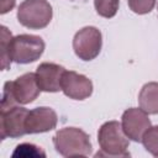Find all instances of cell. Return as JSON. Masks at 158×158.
I'll list each match as a JSON object with an SVG mask.
<instances>
[{
    "mask_svg": "<svg viewBox=\"0 0 158 158\" xmlns=\"http://www.w3.org/2000/svg\"><path fill=\"white\" fill-rule=\"evenodd\" d=\"M52 6L47 0H25L17 10L19 22L31 30L44 28L52 20Z\"/></svg>",
    "mask_w": 158,
    "mask_h": 158,
    "instance_id": "obj_4",
    "label": "cell"
},
{
    "mask_svg": "<svg viewBox=\"0 0 158 158\" xmlns=\"http://www.w3.org/2000/svg\"><path fill=\"white\" fill-rule=\"evenodd\" d=\"M28 110L21 106H11L9 109H2L0 114V133L1 139L6 137L19 138L26 135L25 120Z\"/></svg>",
    "mask_w": 158,
    "mask_h": 158,
    "instance_id": "obj_7",
    "label": "cell"
},
{
    "mask_svg": "<svg viewBox=\"0 0 158 158\" xmlns=\"http://www.w3.org/2000/svg\"><path fill=\"white\" fill-rule=\"evenodd\" d=\"M101 32L94 26H86L79 30L73 38V49L81 60H93L101 51Z\"/></svg>",
    "mask_w": 158,
    "mask_h": 158,
    "instance_id": "obj_6",
    "label": "cell"
},
{
    "mask_svg": "<svg viewBox=\"0 0 158 158\" xmlns=\"http://www.w3.org/2000/svg\"><path fill=\"white\" fill-rule=\"evenodd\" d=\"M121 126L130 139L141 142L144 132L151 127V120L148 114L141 107H131L122 114Z\"/></svg>",
    "mask_w": 158,
    "mask_h": 158,
    "instance_id": "obj_8",
    "label": "cell"
},
{
    "mask_svg": "<svg viewBox=\"0 0 158 158\" xmlns=\"http://www.w3.org/2000/svg\"><path fill=\"white\" fill-rule=\"evenodd\" d=\"M58 122V116L56 111L47 106L36 107L28 110L25 120L26 135L28 133H42L56 128Z\"/></svg>",
    "mask_w": 158,
    "mask_h": 158,
    "instance_id": "obj_9",
    "label": "cell"
},
{
    "mask_svg": "<svg viewBox=\"0 0 158 158\" xmlns=\"http://www.w3.org/2000/svg\"><path fill=\"white\" fill-rule=\"evenodd\" d=\"M65 69L56 63H41L36 70V80L41 89V91L47 93H57L60 89L62 77Z\"/></svg>",
    "mask_w": 158,
    "mask_h": 158,
    "instance_id": "obj_11",
    "label": "cell"
},
{
    "mask_svg": "<svg viewBox=\"0 0 158 158\" xmlns=\"http://www.w3.org/2000/svg\"><path fill=\"white\" fill-rule=\"evenodd\" d=\"M12 157H46V153L32 143H21L16 147Z\"/></svg>",
    "mask_w": 158,
    "mask_h": 158,
    "instance_id": "obj_16",
    "label": "cell"
},
{
    "mask_svg": "<svg viewBox=\"0 0 158 158\" xmlns=\"http://www.w3.org/2000/svg\"><path fill=\"white\" fill-rule=\"evenodd\" d=\"M40 91L41 89L37 84L35 73H25L12 81H6L2 90L1 110L15 106L16 104H30L37 99Z\"/></svg>",
    "mask_w": 158,
    "mask_h": 158,
    "instance_id": "obj_1",
    "label": "cell"
},
{
    "mask_svg": "<svg viewBox=\"0 0 158 158\" xmlns=\"http://www.w3.org/2000/svg\"><path fill=\"white\" fill-rule=\"evenodd\" d=\"M1 69L6 70L11 65V58H10V41L12 40L11 32L5 27L1 26Z\"/></svg>",
    "mask_w": 158,
    "mask_h": 158,
    "instance_id": "obj_13",
    "label": "cell"
},
{
    "mask_svg": "<svg viewBox=\"0 0 158 158\" xmlns=\"http://www.w3.org/2000/svg\"><path fill=\"white\" fill-rule=\"evenodd\" d=\"M139 107L151 115L158 114V83L151 81L142 86L138 94Z\"/></svg>",
    "mask_w": 158,
    "mask_h": 158,
    "instance_id": "obj_12",
    "label": "cell"
},
{
    "mask_svg": "<svg viewBox=\"0 0 158 158\" xmlns=\"http://www.w3.org/2000/svg\"><path fill=\"white\" fill-rule=\"evenodd\" d=\"M120 0H94V6L96 12L106 19H111L116 15L118 10Z\"/></svg>",
    "mask_w": 158,
    "mask_h": 158,
    "instance_id": "obj_15",
    "label": "cell"
},
{
    "mask_svg": "<svg viewBox=\"0 0 158 158\" xmlns=\"http://www.w3.org/2000/svg\"><path fill=\"white\" fill-rule=\"evenodd\" d=\"M16 0H1V14H6L15 6Z\"/></svg>",
    "mask_w": 158,
    "mask_h": 158,
    "instance_id": "obj_18",
    "label": "cell"
},
{
    "mask_svg": "<svg viewBox=\"0 0 158 158\" xmlns=\"http://www.w3.org/2000/svg\"><path fill=\"white\" fill-rule=\"evenodd\" d=\"M127 2L130 9L138 15L151 12L156 5V0H127Z\"/></svg>",
    "mask_w": 158,
    "mask_h": 158,
    "instance_id": "obj_17",
    "label": "cell"
},
{
    "mask_svg": "<svg viewBox=\"0 0 158 158\" xmlns=\"http://www.w3.org/2000/svg\"><path fill=\"white\" fill-rule=\"evenodd\" d=\"M142 144L147 152L158 157V126H151L142 137Z\"/></svg>",
    "mask_w": 158,
    "mask_h": 158,
    "instance_id": "obj_14",
    "label": "cell"
},
{
    "mask_svg": "<svg viewBox=\"0 0 158 158\" xmlns=\"http://www.w3.org/2000/svg\"><path fill=\"white\" fill-rule=\"evenodd\" d=\"M44 51V42L36 35H17L10 41V58L19 64L37 60Z\"/></svg>",
    "mask_w": 158,
    "mask_h": 158,
    "instance_id": "obj_5",
    "label": "cell"
},
{
    "mask_svg": "<svg viewBox=\"0 0 158 158\" xmlns=\"http://www.w3.org/2000/svg\"><path fill=\"white\" fill-rule=\"evenodd\" d=\"M56 151L63 157L89 156L91 153V143L89 135L77 127H64L53 137Z\"/></svg>",
    "mask_w": 158,
    "mask_h": 158,
    "instance_id": "obj_3",
    "label": "cell"
},
{
    "mask_svg": "<svg viewBox=\"0 0 158 158\" xmlns=\"http://www.w3.org/2000/svg\"><path fill=\"white\" fill-rule=\"evenodd\" d=\"M60 89L64 95L70 99L84 100L91 95L93 83L88 77L83 74L73 70H65L62 77Z\"/></svg>",
    "mask_w": 158,
    "mask_h": 158,
    "instance_id": "obj_10",
    "label": "cell"
},
{
    "mask_svg": "<svg viewBox=\"0 0 158 158\" xmlns=\"http://www.w3.org/2000/svg\"><path fill=\"white\" fill-rule=\"evenodd\" d=\"M98 142L100 151L96 157H128L127 152L130 138L122 130V126L117 121H107L101 125L98 132Z\"/></svg>",
    "mask_w": 158,
    "mask_h": 158,
    "instance_id": "obj_2",
    "label": "cell"
}]
</instances>
